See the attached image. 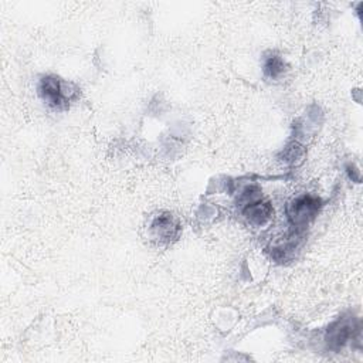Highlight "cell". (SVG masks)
Segmentation results:
<instances>
[{
    "mask_svg": "<svg viewBox=\"0 0 363 363\" xmlns=\"http://www.w3.org/2000/svg\"><path fill=\"white\" fill-rule=\"evenodd\" d=\"M77 92V88L72 84L62 81L55 75H47L41 78L38 84V94L41 99L57 111L67 109L69 101L74 99Z\"/></svg>",
    "mask_w": 363,
    "mask_h": 363,
    "instance_id": "cell-1",
    "label": "cell"
},
{
    "mask_svg": "<svg viewBox=\"0 0 363 363\" xmlns=\"http://www.w3.org/2000/svg\"><path fill=\"white\" fill-rule=\"evenodd\" d=\"M320 207V200L315 196L303 194L296 197L288 206V218L294 230L302 231L318 214Z\"/></svg>",
    "mask_w": 363,
    "mask_h": 363,
    "instance_id": "cell-2",
    "label": "cell"
},
{
    "mask_svg": "<svg viewBox=\"0 0 363 363\" xmlns=\"http://www.w3.org/2000/svg\"><path fill=\"white\" fill-rule=\"evenodd\" d=\"M179 221L170 213H160L150 223V235L157 242L169 244L179 237Z\"/></svg>",
    "mask_w": 363,
    "mask_h": 363,
    "instance_id": "cell-3",
    "label": "cell"
},
{
    "mask_svg": "<svg viewBox=\"0 0 363 363\" xmlns=\"http://www.w3.org/2000/svg\"><path fill=\"white\" fill-rule=\"evenodd\" d=\"M272 207L268 201L262 200L261 197L247 203L242 206V216L247 218V221L255 227H261L267 224L272 217Z\"/></svg>",
    "mask_w": 363,
    "mask_h": 363,
    "instance_id": "cell-4",
    "label": "cell"
},
{
    "mask_svg": "<svg viewBox=\"0 0 363 363\" xmlns=\"http://www.w3.org/2000/svg\"><path fill=\"white\" fill-rule=\"evenodd\" d=\"M353 332V326H350L349 322L346 320H339L336 323H333V326L329 329V335H328V342H330V345L335 346H343L347 339L352 336Z\"/></svg>",
    "mask_w": 363,
    "mask_h": 363,
    "instance_id": "cell-5",
    "label": "cell"
},
{
    "mask_svg": "<svg viewBox=\"0 0 363 363\" xmlns=\"http://www.w3.org/2000/svg\"><path fill=\"white\" fill-rule=\"evenodd\" d=\"M262 69L265 77L271 78V79H277L279 78L285 69H286V64L284 61V58L275 52H269L265 58H264V64H262Z\"/></svg>",
    "mask_w": 363,
    "mask_h": 363,
    "instance_id": "cell-6",
    "label": "cell"
},
{
    "mask_svg": "<svg viewBox=\"0 0 363 363\" xmlns=\"http://www.w3.org/2000/svg\"><path fill=\"white\" fill-rule=\"evenodd\" d=\"M302 155H303V150H302L301 146L296 145V143H292V145L288 146V147L285 149V152H284V157H285V160H288V162H295V157H296V159H301Z\"/></svg>",
    "mask_w": 363,
    "mask_h": 363,
    "instance_id": "cell-7",
    "label": "cell"
}]
</instances>
